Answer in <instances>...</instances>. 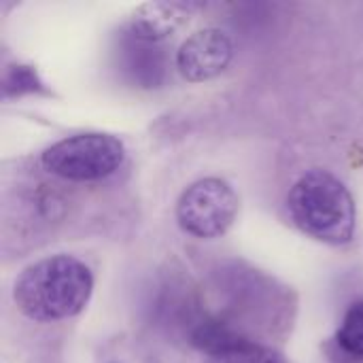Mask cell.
Segmentation results:
<instances>
[{
    "label": "cell",
    "instance_id": "7",
    "mask_svg": "<svg viewBox=\"0 0 363 363\" xmlns=\"http://www.w3.org/2000/svg\"><path fill=\"white\" fill-rule=\"evenodd\" d=\"M340 351L353 359H363V300H357L345 313L342 325L336 334Z\"/></svg>",
    "mask_w": 363,
    "mask_h": 363
},
{
    "label": "cell",
    "instance_id": "5",
    "mask_svg": "<svg viewBox=\"0 0 363 363\" xmlns=\"http://www.w3.org/2000/svg\"><path fill=\"white\" fill-rule=\"evenodd\" d=\"M234 57V43L228 32L219 28H206L191 34L177 53V66L181 74L191 81H208L221 74Z\"/></svg>",
    "mask_w": 363,
    "mask_h": 363
},
{
    "label": "cell",
    "instance_id": "8",
    "mask_svg": "<svg viewBox=\"0 0 363 363\" xmlns=\"http://www.w3.org/2000/svg\"><path fill=\"white\" fill-rule=\"evenodd\" d=\"M215 363H287L285 357L264 345H257L249 340L247 336L238 340L234 347H230L225 353L215 357Z\"/></svg>",
    "mask_w": 363,
    "mask_h": 363
},
{
    "label": "cell",
    "instance_id": "2",
    "mask_svg": "<svg viewBox=\"0 0 363 363\" xmlns=\"http://www.w3.org/2000/svg\"><path fill=\"white\" fill-rule=\"evenodd\" d=\"M294 223L325 245L351 242L357 225V208L347 185L328 170L304 172L287 196Z\"/></svg>",
    "mask_w": 363,
    "mask_h": 363
},
{
    "label": "cell",
    "instance_id": "6",
    "mask_svg": "<svg viewBox=\"0 0 363 363\" xmlns=\"http://www.w3.org/2000/svg\"><path fill=\"white\" fill-rule=\"evenodd\" d=\"M196 9H198L196 2H185V0L145 2L134 11L130 26L134 36L143 40H162L172 36L183 23H187Z\"/></svg>",
    "mask_w": 363,
    "mask_h": 363
},
{
    "label": "cell",
    "instance_id": "4",
    "mask_svg": "<svg viewBox=\"0 0 363 363\" xmlns=\"http://www.w3.org/2000/svg\"><path fill=\"white\" fill-rule=\"evenodd\" d=\"M238 215L234 187L217 177L191 183L177 202L179 225L196 238H217L225 234Z\"/></svg>",
    "mask_w": 363,
    "mask_h": 363
},
{
    "label": "cell",
    "instance_id": "3",
    "mask_svg": "<svg viewBox=\"0 0 363 363\" xmlns=\"http://www.w3.org/2000/svg\"><path fill=\"white\" fill-rule=\"evenodd\" d=\"M125 147L119 138L100 132L77 134L51 145L40 162L47 172L66 181H100L121 168Z\"/></svg>",
    "mask_w": 363,
    "mask_h": 363
},
{
    "label": "cell",
    "instance_id": "1",
    "mask_svg": "<svg viewBox=\"0 0 363 363\" xmlns=\"http://www.w3.org/2000/svg\"><path fill=\"white\" fill-rule=\"evenodd\" d=\"M94 291L91 270L72 255H51L28 266L15 283V304L32 321L79 315Z\"/></svg>",
    "mask_w": 363,
    "mask_h": 363
}]
</instances>
